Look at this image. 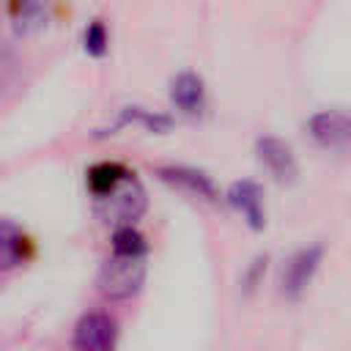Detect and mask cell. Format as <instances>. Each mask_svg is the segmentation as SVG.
<instances>
[{
    "mask_svg": "<svg viewBox=\"0 0 351 351\" xmlns=\"http://www.w3.org/2000/svg\"><path fill=\"white\" fill-rule=\"evenodd\" d=\"M143 282H145V258H123L110 252L96 274V288L110 302H123L137 296Z\"/></svg>",
    "mask_w": 351,
    "mask_h": 351,
    "instance_id": "cell-2",
    "label": "cell"
},
{
    "mask_svg": "<svg viewBox=\"0 0 351 351\" xmlns=\"http://www.w3.org/2000/svg\"><path fill=\"white\" fill-rule=\"evenodd\" d=\"M255 159L263 165V170L269 176H274L282 184L293 181L296 173H299L293 148L282 137H274V134H263V137L255 140Z\"/></svg>",
    "mask_w": 351,
    "mask_h": 351,
    "instance_id": "cell-11",
    "label": "cell"
},
{
    "mask_svg": "<svg viewBox=\"0 0 351 351\" xmlns=\"http://www.w3.org/2000/svg\"><path fill=\"white\" fill-rule=\"evenodd\" d=\"M167 96H170V104L176 112L186 115V118H197L206 112V104H208V90H206V82L197 71L192 69H184L178 71L170 85H167Z\"/></svg>",
    "mask_w": 351,
    "mask_h": 351,
    "instance_id": "cell-8",
    "label": "cell"
},
{
    "mask_svg": "<svg viewBox=\"0 0 351 351\" xmlns=\"http://www.w3.org/2000/svg\"><path fill=\"white\" fill-rule=\"evenodd\" d=\"M36 255V239L27 228L11 217H0V274H11L27 266Z\"/></svg>",
    "mask_w": 351,
    "mask_h": 351,
    "instance_id": "cell-6",
    "label": "cell"
},
{
    "mask_svg": "<svg viewBox=\"0 0 351 351\" xmlns=\"http://www.w3.org/2000/svg\"><path fill=\"white\" fill-rule=\"evenodd\" d=\"M263 271H266V258H255V261L250 263L247 274H244V285H247V288H255V282L263 277Z\"/></svg>",
    "mask_w": 351,
    "mask_h": 351,
    "instance_id": "cell-16",
    "label": "cell"
},
{
    "mask_svg": "<svg viewBox=\"0 0 351 351\" xmlns=\"http://www.w3.org/2000/svg\"><path fill=\"white\" fill-rule=\"evenodd\" d=\"M118 340V324L104 310H90L74 324V351H112Z\"/></svg>",
    "mask_w": 351,
    "mask_h": 351,
    "instance_id": "cell-5",
    "label": "cell"
},
{
    "mask_svg": "<svg viewBox=\"0 0 351 351\" xmlns=\"http://www.w3.org/2000/svg\"><path fill=\"white\" fill-rule=\"evenodd\" d=\"M110 252L123 258H148V241L137 225H115L110 228Z\"/></svg>",
    "mask_w": 351,
    "mask_h": 351,
    "instance_id": "cell-13",
    "label": "cell"
},
{
    "mask_svg": "<svg viewBox=\"0 0 351 351\" xmlns=\"http://www.w3.org/2000/svg\"><path fill=\"white\" fill-rule=\"evenodd\" d=\"M225 200L247 222V228H252V230H263L266 228V200H263L261 184H255L250 178L233 181L228 186V192H225Z\"/></svg>",
    "mask_w": 351,
    "mask_h": 351,
    "instance_id": "cell-10",
    "label": "cell"
},
{
    "mask_svg": "<svg viewBox=\"0 0 351 351\" xmlns=\"http://www.w3.org/2000/svg\"><path fill=\"white\" fill-rule=\"evenodd\" d=\"M304 132L324 151H346L351 148V112L318 110L304 121Z\"/></svg>",
    "mask_w": 351,
    "mask_h": 351,
    "instance_id": "cell-3",
    "label": "cell"
},
{
    "mask_svg": "<svg viewBox=\"0 0 351 351\" xmlns=\"http://www.w3.org/2000/svg\"><path fill=\"white\" fill-rule=\"evenodd\" d=\"M126 126H137V129H145L151 134H165L173 129V118L167 112H156V110H148V107H140V104H129V107H121L118 110V118L115 123L110 126L115 134V129H126Z\"/></svg>",
    "mask_w": 351,
    "mask_h": 351,
    "instance_id": "cell-12",
    "label": "cell"
},
{
    "mask_svg": "<svg viewBox=\"0 0 351 351\" xmlns=\"http://www.w3.org/2000/svg\"><path fill=\"white\" fill-rule=\"evenodd\" d=\"M156 176L170 184L173 189H181L197 200H208V203H217L219 200V189L214 184V178L200 170V167H192V165H162L156 167Z\"/></svg>",
    "mask_w": 351,
    "mask_h": 351,
    "instance_id": "cell-9",
    "label": "cell"
},
{
    "mask_svg": "<svg viewBox=\"0 0 351 351\" xmlns=\"http://www.w3.org/2000/svg\"><path fill=\"white\" fill-rule=\"evenodd\" d=\"M321 258H324V247L321 244H307V247H299L282 266V274H280V291L282 296L288 299H299L307 285L313 282L318 266H321Z\"/></svg>",
    "mask_w": 351,
    "mask_h": 351,
    "instance_id": "cell-7",
    "label": "cell"
},
{
    "mask_svg": "<svg viewBox=\"0 0 351 351\" xmlns=\"http://www.w3.org/2000/svg\"><path fill=\"white\" fill-rule=\"evenodd\" d=\"M3 16L14 38H33L52 19V0H3Z\"/></svg>",
    "mask_w": 351,
    "mask_h": 351,
    "instance_id": "cell-4",
    "label": "cell"
},
{
    "mask_svg": "<svg viewBox=\"0 0 351 351\" xmlns=\"http://www.w3.org/2000/svg\"><path fill=\"white\" fill-rule=\"evenodd\" d=\"M80 44H82V52L88 58H104L110 52V27L104 19H88L85 27H82V36H80Z\"/></svg>",
    "mask_w": 351,
    "mask_h": 351,
    "instance_id": "cell-15",
    "label": "cell"
},
{
    "mask_svg": "<svg viewBox=\"0 0 351 351\" xmlns=\"http://www.w3.org/2000/svg\"><path fill=\"white\" fill-rule=\"evenodd\" d=\"M126 173H129V167H123L121 162H96V165H90L88 173H85L88 195L90 197H99V195L110 192Z\"/></svg>",
    "mask_w": 351,
    "mask_h": 351,
    "instance_id": "cell-14",
    "label": "cell"
},
{
    "mask_svg": "<svg viewBox=\"0 0 351 351\" xmlns=\"http://www.w3.org/2000/svg\"><path fill=\"white\" fill-rule=\"evenodd\" d=\"M148 211V192L134 170H129L110 192L93 197V214L104 225H134Z\"/></svg>",
    "mask_w": 351,
    "mask_h": 351,
    "instance_id": "cell-1",
    "label": "cell"
}]
</instances>
